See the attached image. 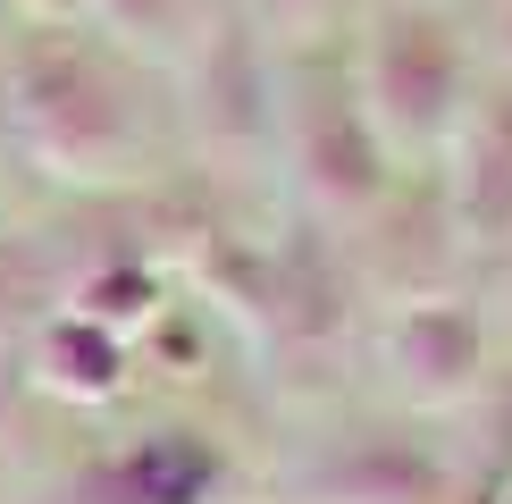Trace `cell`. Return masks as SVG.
Returning <instances> with one entry per match:
<instances>
[{
    "instance_id": "obj_1",
    "label": "cell",
    "mask_w": 512,
    "mask_h": 504,
    "mask_svg": "<svg viewBox=\"0 0 512 504\" xmlns=\"http://www.w3.org/2000/svg\"><path fill=\"white\" fill-rule=\"evenodd\" d=\"M17 110H26L34 143L76 177H101L126 152V101L110 68L84 51L76 34H34L17 59Z\"/></svg>"
},
{
    "instance_id": "obj_2",
    "label": "cell",
    "mask_w": 512,
    "mask_h": 504,
    "mask_svg": "<svg viewBox=\"0 0 512 504\" xmlns=\"http://www.w3.org/2000/svg\"><path fill=\"white\" fill-rule=\"evenodd\" d=\"M454 101V34L437 17H387L378 26V110L412 135H437Z\"/></svg>"
},
{
    "instance_id": "obj_3",
    "label": "cell",
    "mask_w": 512,
    "mask_h": 504,
    "mask_svg": "<svg viewBox=\"0 0 512 504\" xmlns=\"http://www.w3.org/2000/svg\"><path fill=\"white\" fill-rule=\"evenodd\" d=\"M219 496V454L202 437H143L135 454H118L101 479H84V504H210Z\"/></svg>"
},
{
    "instance_id": "obj_4",
    "label": "cell",
    "mask_w": 512,
    "mask_h": 504,
    "mask_svg": "<svg viewBox=\"0 0 512 504\" xmlns=\"http://www.w3.org/2000/svg\"><path fill=\"white\" fill-rule=\"evenodd\" d=\"M319 496L328 504H454L445 496V471L412 446H387V437H361L319 471Z\"/></svg>"
},
{
    "instance_id": "obj_5",
    "label": "cell",
    "mask_w": 512,
    "mask_h": 504,
    "mask_svg": "<svg viewBox=\"0 0 512 504\" xmlns=\"http://www.w3.org/2000/svg\"><path fill=\"white\" fill-rule=\"evenodd\" d=\"M462 210H471V227L487 236H504L512 227V101L471 118V135H462Z\"/></svg>"
},
{
    "instance_id": "obj_6",
    "label": "cell",
    "mask_w": 512,
    "mask_h": 504,
    "mask_svg": "<svg viewBox=\"0 0 512 504\" xmlns=\"http://www.w3.org/2000/svg\"><path fill=\"white\" fill-rule=\"evenodd\" d=\"M395 353H403V370H412V387H462V378L479 370V328L462 320V311H445V303H429V311H412V320L395 328Z\"/></svg>"
},
{
    "instance_id": "obj_7",
    "label": "cell",
    "mask_w": 512,
    "mask_h": 504,
    "mask_svg": "<svg viewBox=\"0 0 512 504\" xmlns=\"http://www.w3.org/2000/svg\"><path fill=\"white\" fill-rule=\"evenodd\" d=\"M110 9L126 17V26H143V34H160V26H177V9H185V0H110Z\"/></svg>"
}]
</instances>
